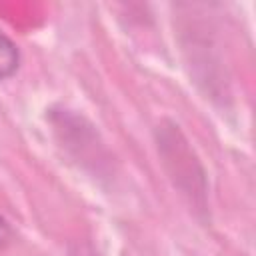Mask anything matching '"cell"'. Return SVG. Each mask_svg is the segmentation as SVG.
<instances>
[{"instance_id": "obj_1", "label": "cell", "mask_w": 256, "mask_h": 256, "mask_svg": "<svg viewBox=\"0 0 256 256\" xmlns=\"http://www.w3.org/2000/svg\"><path fill=\"white\" fill-rule=\"evenodd\" d=\"M20 66V52L18 46L4 34L0 32V80L10 78Z\"/></svg>"}, {"instance_id": "obj_2", "label": "cell", "mask_w": 256, "mask_h": 256, "mask_svg": "<svg viewBox=\"0 0 256 256\" xmlns=\"http://www.w3.org/2000/svg\"><path fill=\"white\" fill-rule=\"evenodd\" d=\"M8 240H10V226H8V222L0 216V248H4Z\"/></svg>"}]
</instances>
